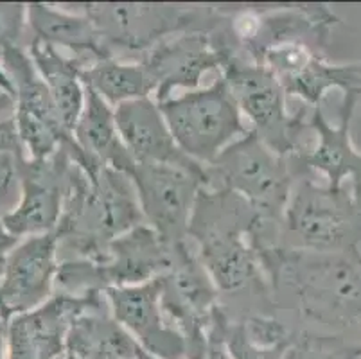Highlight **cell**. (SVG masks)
I'll list each match as a JSON object with an SVG mask.
<instances>
[{
    "label": "cell",
    "mask_w": 361,
    "mask_h": 359,
    "mask_svg": "<svg viewBox=\"0 0 361 359\" xmlns=\"http://www.w3.org/2000/svg\"><path fill=\"white\" fill-rule=\"evenodd\" d=\"M281 246L306 252L361 250V200L350 185L331 189L298 174L282 217Z\"/></svg>",
    "instance_id": "5"
},
{
    "label": "cell",
    "mask_w": 361,
    "mask_h": 359,
    "mask_svg": "<svg viewBox=\"0 0 361 359\" xmlns=\"http://www.w3.org/2000/svg\"><path fill=\"white\" fill-rule=\"evenodd\" d=\"M108 289L103 266L90 259H63L58 264L54 279V295L83 296L99 295Z\"/></svg>",
    "instance_id": "28"
},
{
    "label": "cell",
    "mask_w": 361,
    "mask_h": 359,
    "mask_svg": "<svg viewBox=\"0 0 361 359\" xmlns=\"http://www.w3.org/2000/svg\"><path fill=\"white\" fill-rule=\"evenodd\" d=\"M81 81L111 108L155 94V85L146 67L135 59L106 58L94 61L81 71Z\"/></svg>",
    "instance_id": "25"
},
{
    "label": "cell",
    "mask_w": 361,
    "mask_h": 359,
    "mask_svg": "<svg viewBox=\"0 0 361 359\" xmlns=\"http://www.w3.org/2000/svg\"><path fill=\"white\" fill-rule=\"evenodd\" d=\"M246 336L252 343L264 348L286 347L293 340L295 329L284 320H281L275 312L268 315H250L241 320Z\"/></svg>",
    "instance_id": "30"
},
{
    "label": "cell",
    "mask_w": 361,
    "mask_h": 359,
    "mask_svg": "<svg viewBox=\"0 0 361 359\" xmlns=\"http://www.w3.org/2000/svg\"><path fill=\"white\" fill-rule=\"evenodd\" d=\"M130 178L146 225L171 245L187 241L196 200L207 185L205 166L135 164Z\"/></svg>",
    "instance_id": "11"
},
{
    "label": "cell",
    "mask_w": 361,
    "mask_h": 359,
    "mask_svg": "<svg viewBox=\"0 0 361 359\" xmlns=\"http://www.w3.org/2000/svg\"><path fill=\"white\" fill-rule=\"evenodd\" d=\"M205 171L207 189L231 190L255 210L259 245L281 246L282 217L297 180L290 158L275 153L250 131L205 166Z\"/></svg>",
    "instance_id": "4"
},
{
    "label": "cell",
    "mask_w": 361,
    "mask_h": 359,
    "mask_svg": "<svg viewBox=\"0 0 361 359\" xmlns=\"http://www.w3.org/2000/svg\"><path fill=\"white\" fill-rule=\"evenodd\" d=\"M257 214L238 194L203 187L196 200L189 239L219 296L257 298L268 311L277 308L261 257L252 243Z\"/></svg>",
    "instance_id": "1"
},
{
    "label": "cell",
    "mask_w": 361,
    "mask_h": 359,
    "mask_svg": "<svg viewBox=\"0 0 361 359\" xmlns=\"http://www.w3.org/2000/svg\"><path fill=\"white\" fill-rule=\"evenodd\" d=\"M8 322L0 311V359H8Z\"/></svg>",
    "instance_id": "35"
},
{
    "label": "cell",
    "mask_w": 361,
    "mask_h": 359,
    "mask_svg": "<svg viewBox=\"0 0 361 359\" xmlns=\"http://www.w3.org/2000/svg\"><path fill=\"white\" fill-rule=\"evenodd\" d=\"M216 322L219 325V331H221L231 359H284L288 345L286 347L264 348L252 343L246 336L241 320L228 318L221 305H219L218 315H216Z\"/></svg>",
    "instance_id": "29"
},
{
    "label": "cell",
    "mask_w": 361,
    "mask_h": 359,
    "mask_svg": "<svg viewBox=\"0 0 361 359\" xmlns=\"http://www.w3.org/2000/svg\"><path fill=\"white\" fill-rule=\"evenodd\" d=\"M216 315H218V312H216ZM202 359H231L228 348H226L221 331H219V325L218 322H216V316L211 329H209V340H207L205 354H203Z\"/></svg>",
    "instance_id": "33"
},
{
    "label": "cell",
    "mask_w": 361,
    "mask_h": 359,
    "mask_svg": "<svg viewBox=\"0 0 361 359\" xmlns=\"http://www.w3.org/2000/svg\"><path fill=\"white\" fill-rule=\"evenodd\" d=\"M27 29V4L0 2V58L8 49L22 47L20 39Z\"/></svg>",
    "instance_id": "31"
},
{
    "label": "cell",
    "mask_w": 361,
    "mask_h": 359,
    "mask_svg": "<svg viewBox=\"0 0 361 359\" xmlns=\"http://www.w3.org/2000/svg\"><path fill=\"white\" fill-rule=\"evenodd\" d=\"M176 146L202 166H211L228 146L250 133L225 79L159 103Z\"/></svg>",
    "instance_id": "8"
},
{
    "label": "cell",
    "mask_w": 361,
    "mask_h": 359,
    "mask_svg": "<svg viewBox=\"0 0 361 359\" xmlns=\"http://www.w3.org/2000/svg\"><path fill=\"white\" fill-rule=\"evenodd\" d=\"M159 284L164 312L185 336L189 359H202L221 296L196 257L191 239L176 245L175 262L160 276Z\"/></svg>",
    "instance_id": "10"
},
{
    "label": "cell",
    "mask_w": 361,
    "mask_h": 359,
    "mask_svg": "<svg viewBox=\"0 0 361 359\" xmlns=\"http://www.w3.org/2000/svg\"><path fill=\"white\" fill-rule=\"evenodd\" d=\"M0 61L15 90L13 118L27 158L45 160L74 142L72 133L61 123L51 92L36 71L27 49H8Z\"/></svg>",
    "instance_id": "12"
},
{
    "label": "cell",
    "mask_w": 361,
    "mask_h": 359,
    "mask_svg": "<svg viewBox=\"0 0 361 359\" xmlns=\"http://www.w3.org/2000/svg\"><path fill=\"white\" fill-rule=\"evenodd\" d=\"M6 153L25 154V150L22 146V140L18 137L15 118L13 117L6 118V121H0V154Z\"/></svg>",
    "instance_id": "32"
},
{
    "label": "cell",
    "mask_w": 361,
    "mask_h": 359,
    "mask_svg": "<svg viewBox=\"0 0 361 359\" xmlns=\"http://www.w3.org/2000/svg\"><path fill=\"white\" fill-rule=\"evenodd\" d=\"M288 97H298L307 108L322 107L327 92L336 88L343 95L361 97V59L350 63H333L326 56L317 58L293 79L282 85Z\"/></svg>",
    "instance_id": "26"
},
{
    "label": "cell",
    "mask_w": 361,
    "mask_h": 359,
    "mask_svg": "<svg viewBox=\"0 0 361 359\" xmlns=\"http://www.w3.org/2000/svg\"><path fill=\"white\" fill-rule=\"evenodd\" d=\"M140 347L111 316L108 302L75 316L67 334V354L78 359H139Z\"/></svg>",
    "instance_id": "24"
},
{
    "label": "cell",
    "mask_w": 361,
    "mask_h": 359,
    "mask_svg": "<svg viewBox=\"0 0 361 359\" xmlns=\"http://www.w3.org/2000/svg\"><path fill=\"white\" fill-rule=\"evenodd\" d=\"M360 99V95H343L338 126H331L322 107L313 108L310 130L314 133V144L298 157L290 158L297 176L318 173L326 178V185L331 189L353 187L357 200H361V151L354 147L350 128Z\"/></svg>",
    "instance_id": "14"
},
{
    "label": "cell",
    "mask_w": 361,
    "mask_h": 359,
    "mask_svg": "<svg viewBox=\"0 0 361 359\" xmlns=\"http://www.w3.org/2000/svg\"><path fill=\"white\" fill-rule=\"evenodd\" d=\"M284 359H361V343L347 336L304 329L295 332Z\"/></svg>",
    "instance_id": "27"
},
{
    "label": "cell",
    "mask_w": 361,
    "mask_h": 359,
    "mask_svg": "<svg viewBox=\"0 0 361 359\" xmlns=\"http://www.w3.org/2000/svg\"><path fill=\"white\" fill-rule=\"evenodd\" d=\"M104 295L111 316L130 332L140 351L157 359H189L185 336L162 309L159 279L139 286L108 288Z\"/></svg>",
    "instance_id": "15"
},
{
    "label": "cell",
    "mask_w": 361,
    "mask_h": 359,
    "mask_svg": "<svg viewBox=\"0 0 361 359\" xmlns=\"http://www.w3.org/2000/svg\"><path fill=\"white\" fill-rule=\"evenodd\" d=\"M72 135L80 150L97 166L111 167L128 176L135 167L117 130L116 111L90 88H87L85 108Z\"/></svg>",
    "instance_id": "23"
},
{
    "label": "cell",
    "mask_w": 361,
    "mask_h": 359,
    "mask_svg": "<svg viewBox=\"0 0 361 359\" xmlns=\"http://www.w3.org/2000/svg\"><path fill=\"white\" fill-rule=\"evenodd\" d=\"M99 31L110 58L140 61L147 51L187 31H212L223 11L212 6L80 4Z\"/></svg>",
    "instance_id": "6"
},
{
    "label": "cell",
    "mask_w": 361,
    "mask_h": 359,
    "mask_svg": "<svg viewBox=\"0 0 361 359\" xmlns=\"http://www.w3.org/2000/svg\"><path fill=\"white\" fill-rule=\"evenodd\" d=\"M219 75L225 79L245 121L250 123V130L266 146L286 158H295L307 150L302 135L310 130L313 108L302 107L290 114L286 90L270 71L234 52Z\"/></svg>",
    "instance_id": "7"
},
{
    "label": "cell",
    "mask_w": 361,
    "mask_h": 359,
    "mask_svg": "<svg viewBox=\"0 0 361 359\" xmlns=\"http://www.w3.org/2000/svg\"><path fill=\"white\" fill-rule=\"evenodd\" d=\"M144 223L135 185L126 173L111 167L87 173L72 162L63 212L56 229L60 261L90 259L101 262L108 243Z\"/></svg>",
    "instance_id": "3"
},
{
    "label": "cell",
    "mask_w": 361,
    "mask_h": 359,
    "mask_svg": "<svg viewBox=\"0 0 361 359\" xmlns=\"http://www.w3.org/2000/svg\"><path fill=\"white\" fill-rule=\"evenodd\" d=\"M176 245L167 243L146 223L116 237L108 243L99 262L108 288L139 286L160 279L175 262Z\"/></svg>",
    "instance_id": "18"
},
{
    "label": "cell",
    "mask_w": 361,
    "mask_h": 359,
    "mask_svg": "<svg viewBox=\"0 0 361 359\" xmlns=\"http://www.w3.org/2000/svg\"><path fill=\"white\" fill-rule=\"evenodd\" d=\"M18 243H20V239H16V237H13L11 233L6 232L2 223H0V276H2V272H4V264L9 252H11Z\"/></svg>",
    "instance_id": "34"
},
{
    "label": "cell",
    "mask_w": 361,
    "mask_h": 359,
    "mask_svg": "<svg viewBox=\"0 0 361 359\" xmlns=\"http://www.w3.org/2000/svg\"><path fill=\"white\" fill-rule=\"evenodd\" d=\"M63 359H78V358H75V355H71V354H65Z\"/></svg>",
    "instance_id": "37"
},
{
    "label": "cell",
    "mask_w": 361,
    "mask_h": 359,
    "mask_svg": "<svg viewBox=\"0 0 361 359\" xmlns=\"http://www.w3.org/2000/svg\"><path fill=\"white\" fill-rule=\"evenodd\" d=\"M114 111L121 138L135 164H198L176 146L159 103L153 97L128 101L114 108Z\"/></svg>",
    "instance_id": "20"
},
{
    "label": "cell",
    "mask_w": 361,
    "mask_h": 359,
    "mask_svg": "<svg viewBox=\"0 0 361 359\" xmlns=\"http://www.w3.org/2000/svg\"><path fill=\"white\" fill-rule=\"evenodd\" d=\"M139 359H157V358H153V355H149V354H146L144 351H140L139 352Z\"/></svg>",
    "instance_id": "36"
},
{
    "label": "cell",
    "mask_w": 361,
    "mask_h": 359,
    "mask_svg": "<svg viewBox=\"0 0 361 359\" xmlns=\"http://www.w3.org/2000/svg\"><path fill=\"white\" fill-rule=\"evenodd\" d=\"M239 52L226 29V13L212 31H187L171 36L142 56L155 85L153 99L162 103L175 95L176 88L196 90L209 72H221L226 59Z\"/></svg>",
    "instance_id": "9"
},
{
    "label": "cell",
    "mask_w": 361,
    "mask_h": 359,
    "mask_svg": "<svg viewBox=\"0 0 361 359\" xmlns=\"http://www.w3.org/2000/svg\"><path fill=\"white\" fill-rule=\"evenodd\" d=\"M75 8L71 11L65 6L27 4V29L32 38L80 59L87 67L110 58L90 16L80 4Z\"/></svg>",
    "instance_id": "21"
},
{
    "label": "cell",
    "mask_w": 361,
    "mask_h": 359,
    "mask_svg": "<svg viewBox=\"0 0 361 359\" xmlns=\"http://www.w3.org/2000/svg\"><path fill=\"white\" fill-rule=\"evenodd\" d=\"M25 49L31 56L36 71L51 92L61 123L71 133H74L75 124L80 121V115L85 108V97H87V88L81 81V71L87 65L80 59L58 51L52 45L44 44L40 39L31 38Z\"/></svg>",
    "instance_id": "22"
},
{
    "label": "cell",
    "mask_w": 361,
    "mask_h": 359,
    "mask_svg": "<svg viewBox=\"0 0 361 359\" xmlns=\"http://www.w3.org/2000/svg\"><path fill=\"white\" fill-rule=\"evenodd\" d=\"M106 304V295H54L40 308L20 312L8 322V359H63L67 334L75 316Z\"/></svg>",
    "instance_id": "16"
},
{
    "label": "cell",
    "mask_w": 361,
    "mask_h": 359,
    "mask_svg": "<svg viewBox=\"0 0 361 359\" xmlns=\"http://www.w3.org/2000/svg\"><path fill=\"white\" fill-rule=\"evenodd\" d=\"M340 18L326 4L277 6L259 9V25L252 42L243 49L241 56L257 61L259 56L271 45L284 42H304L326 54L331 35Z\"/></svg>",
    "instance_id": "19"
},
{
    "label": "cell",
    "mask_w": 361,
    "mask_h": 359,
    "mask_svg": "<svg viewBox=\"0 0 361 359\" xmlns=\"http://www.w3.org/2000/svg\"><path fill=\"white\" fill-rule=\"evenodd\" d=\"M74 144L75 140L45 160H22L20 197L0 219L6 232L20 241L56 232L63 212L68 171L74 162L68 147Z\"/></svg>",
    "instance_id": "13"
},
{
    "label": "cell",
    "mask_w": 361,
    "mask_h": 359,
    "mask_svg": "<svg viewBox=\"0 0 361 359\" xmlns=\"http://www.w3.org/2000/svg\"><path fill=\"white\" fill-rule=\"evenodd\" d=\"M259 257L275 296L290 293L302 320L329 329L331 334H361V250L306 252L279 246Z\"/></svg>",
    "instance_id": "2"
},
{
    "label": "cell",
    "mask_w": 361,
    "mask_h": 359,
    "mask_svg": "<svg viewBox=\"0 0 361 359\" xmlns=\"http://www.w3.org/2000/svg\"><path fill=\"white\" fill-rule=\"evenodd\" d=\"M60 264L56 232L22 239L9 252L0 276V311L6 318L40 308L54 296Z\"/></svg>",
    "instance_id": "17"
}]
</instances>
